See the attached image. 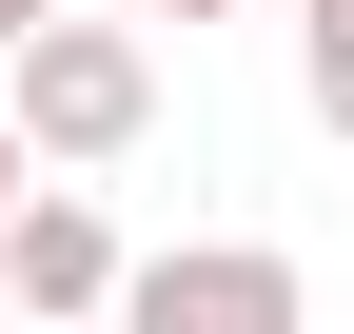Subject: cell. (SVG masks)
I'll list each match as a JSON object with an SVG mask.
<instances>
[{
    "label": "cell",
    "mask_w": 354,
    "mask_h": 334,
    "mask_svg": "<svg viewBox=\"0 0 354 334\" xmlns=\"http://www.w3.org/2000/svg\"><path fill=\"white\" fill-rule=\"evenodd\" d=\"M295 99H315V138H354V0L295 20Z\"/></svg>",
    "instance_id": "cell-4"
},
{
    "label": "cell",
    "mask_w": 354,
    "mask_h": 334,
    "mask_svg": "<svg viewBox=\"0 0 354 334\" xmlns=\"http://www.w3.org/2000/svg\"><path fill=\"white\" fill-rule=\"evenodd\" d=\"M118 256L138 236L99 217V177H20V217H0V295L20 315H118Z\"/></svg>",
    "instance_id": "cell-3"
},
{
    "label": "cell",
    "mask_w": 354,
    "mask_h": 334,
    "mask_svg": "<svg viewBox=\"0 0 354 334\" xmlns=\"http://www.w3.org/2000/svg\"><path fill=\"white\" fill-rule=\"evenodd\" d=\"M20 177H39V138H20V99H0V217H20Z\"/></svg>",
    "instance_id": "cell-6"
},
{
    "label": "cell",
    "mask_w": 354,
    "mask_h": 334,
    "mask_svg": "<svg viewBox=\"0 0 354 334\" xmlns=\"http://www.w3.org/2000/svg\"><path fill=\"white\" fill-rule=\"evenodd\" d=\"M39 20H59V0H0V59H20V39H39Z\"/></svg>",
    "instance_id": "cell-7"
},
{
    "label": "cell",
    "mask_w": 354,
    "mask_h": 334,
    "mask_svg": "<svg viewBox=\"0 0 354 334\" xmlns=\"http://www.w3.org/2000/svg\"><path fill=\"white\" fill-rule=\"evenodd\" d=\"M0 99H20L39 177H99V157L158 138V20H118V0H59V20L0 59Z\"/></svg>",
    "instance_id": "cell-1"
},
{
    "label": "cell",
    "mask_w": 354,
    "mask_h": 334,
    "mask_svg": "<svg viewBox=\"0 0 354 334\" xmlns=\"http://www.w3.org/2000/svg\"><path fill=\"white\" fill-rule=\"evenodd\" d=\"M118 20H177V39H197V20H256V0H118Z\"/></svg>",
    "instance_id": "cell-5"
},
{
    "label": "cell",
    "mask_w": 354,
    "mask_h": 334,
    "mask_svg": "<svg viewBox=\"0 0 354 334\" xmlns=\"http://www.w3.org/2000/svg\"><path fill=\"white\" fill-rule=\"evenodd\" d=\"M295 20H315V0H295Z\"/></svg>",
    "instance_id": "cell-8"
},
{
    "label": "cell",
    "mask_w": 354,
    "mask_h": 334,
    "mask_svg": "<svg viewBox=\"0 0 354 334\" xmlns=\"http://www.w3.org/2000/svg\"><path fill=\"white\" fill-rule=\"evenodd\" d=\"M118 315L138 334H295L315 275H295L276 236H177V256H118Z\"/></svg>",
    "instance_id": "cell-2"
}]
</instances>
